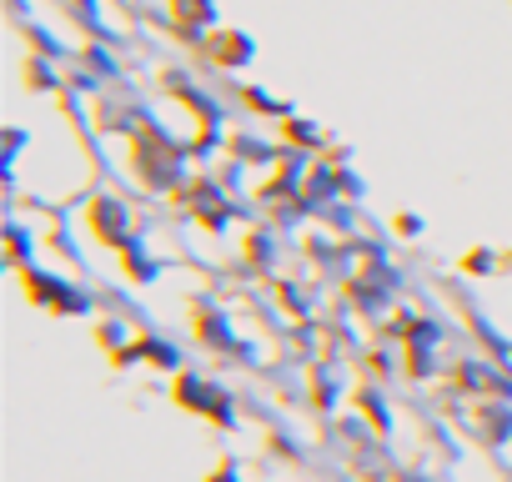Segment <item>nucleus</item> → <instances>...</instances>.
Returning <instances> with one entry per match:
<instances>
[{"label":"nucleus","instance_id":"nucleus-6","mask_svg":"<svg viewBox=\"0 0 512 482\" xmlns=\"http://www.w3.org/2000/svg\"><path fill=\"white\" fill-rule=\"evenodd\" d=\"M166 11H171V26L176 31L211 36V26H216V6H211V0H166Z\"/></svg>","mask_w":512,"mask_h":482},{"label":"nucleus","instance_id":"nucleus-12","mask_svg":"<svg viewBox=\"0 0 512 482\" xmlns=\"http://www.w3.org/2000/svg\"><path fill=\"white\" fill-rule=\"evenodd\" d=\"M422 231H427V221H422V216H412V211H407V216H397V236H422Z\"/></svg>","mask_w":512,"mask_h":482},{"label":"nucleus","instance_id":"nucleus-7","mask_svg":"<svg viewBox=\"0 0 512 482\" xmlns=\"http://www.w3.org/2000/svg\"><path fill=\"white\" fill-rule=\"evenodd\" d=\"M282 146L307 151V156H312V151L322 156V151H327V131H322V126H312L307 116H287V121H282Z\"/></svg>","mask_w":512,"mask_h":482},{"label":"nucleus","instance_id":"nucleus-5","mask_svg":"<svg viewBox=\"0 0 512 482\" xmlns=\"http://www.w3.org/2000/svg\"><path fill=\"white\" fill-rule=\"evenodd\" d=\"M116 252H121V272H126L131 282H151V277L161 272V257L151 252V241H146V236H126Z\"/></svg>","mask_w":512,"mask_h":482},{"label":"nucleus","instance_id":"nucleus-11","mask_svg":"<svg viewBox=\"0 0 512 482\" xmlns=\"http://www.w3.org/2000/svg\"><path fill=\"white\" fill-rule=\"evenodd\" d=\"M467 272L472 277H492L497 272V257L492 252H467Z\"/></svg>","mask_w":512,"mask_h":482},{"label":"nucleus","instance_id":"nucleus-8","mask_svg":"<svg viewBox=\"0 0 512 482\" xmlns=\"http://www.w3.org/2000/svg\"><path fill=\"white\" fill-rule=\"evenodd\" d=\"M241 101H246L251 111H262V116H292V106L277 101V96H267L262 86H241Z\"/></svg>","mask_w":512,"mask_h":482},{"label":"nucleus","instance_id":"nucleus-3","mask_svg":"<svg viewBox=\"0 0 512 482\" xmlns=\"http://www.w3.org/2000/svg\"><path fill=\"white\" fill-rule=\"evenodd\" d=\"M221 71H241L251 56H256V46H251V36H241V31H221V36H206V46H201Z\"/></svg>","mask_w":512,"mask_h":482},{"label":"nucleus","instance_id":"nucleus-1","mask_svg":"<svg viewBox=\"0 0 512 482\" xmlns=\"http://www.w3.org/2000/svg\"><path fill=\"white\" fill-rule=\"evenodd\" d=\"M86 221H91V236L106 241V247H121V241L131 236V206L116 201V196H96Z\"/></svg>","mask_w":512,"mask_h":482},{"label":"nucleus","instance_id":"nucleus-2","mask_svg":"<svg viewBox=\"0 0 512 482\" xmlns=\"http://www.w3.org/2000/svg\"><path fill=\"white\" fill-rule=\"evenodd\" d=\"M31 277V297L36 302H46V307H61V312H86L91 307V297L76 287V282H66V277H56V272H26Z\"/></svg>","mask_w":512,"mask_h":482},{"label":"nucleus","instance_id":"nucleus-9","mask_svg":"<svg viewBox=\"0 0 512 482\" xmlns=\"http://www.w3.org/2000/svg\"><path fill=\"white\" fill-rule=\"evenodd\" d=\"M31 252H36L31 231H26L21 221H11V267H26V262H31Z\"/></svg>","mask_w":512,"mask_h":482},{"label":"nucleus","instance_id":"nucleus-10","mask_svg":"<svg viewBox=\"0 0 512 482\" xmlns=\"http://www.w3.org/2000/svg\"><path fill=\"white\" fill-rule=\"evenodd\" d=\"M31 86H36V91H61L66 81H61V71H56L51 61H31Z\"/></svg>","mask_w":512,"mask_h":482},{"label":"nucleus","instance_id":"nucleus-4","mask_svg":"<svg viewBox=\"0 0 512 482\" xmlns=\"http://www.w3.org/2000/svg\"><path fill=\"white\" fill-rule=\"evenodd\" d=\"M241 257H246V272H277V262H282V236L277 231H251L246 241H241Z\"/></svg>","mask_w":512,"mask_h":482}]
</instances>
